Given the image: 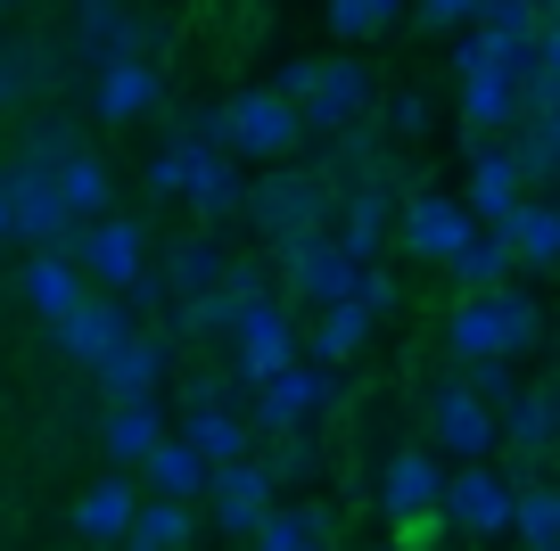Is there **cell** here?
I'll return each instance as SVG.
<instances>
[{
  "instance_id": "36",
  "label": "cell",
  "mask_w": 560,
  "mask_h": 551,
  "mask_svg": "<svg viewBox=\"0 0 560 551\" xmlns=\"http://www.w3.org/2000/svg\"><path fill=\"white\" fill-rule=\"evenodd\" d=\"M322 527H330V518H322L314 502H272V511L256 518V551H314Z\"/></svg>"
},
{
  "instance_id": "25",
  "label": "cell",
  "mask_w": 560,
  "mask_h": 551,
  "mask_svg": "<svg viewBox=\"0 0 560 551\" xmlns=\"http://www.w3.org/2000/svg\"><path fill=\"white\" fill-rule=\"evenodd\" d=\"M503 247H511V272H552L560 263V214L544 198H520L503 223Z\"/></svg>"
},
{
  "instance_id": "5",
  "label": "cell",
  "mask_w": 560,
  "mask_h": 551,
  "mask_svg": "<svg viewBox=\"0 0 560 551\" xmlns=\"http://www.w3.org/2000/svg\"><path fill=\"white\" fill-rule=\"evenodd\" d=\"M371 107H380V91H371L363 58H314V83H305V99H298L305 132L338 140V132H354V124H371Z\"/></svg>"
},
{
  "instance_id": "8",
  "label": "cell",
  "mask_w": 560,
  "mask_h": 551,
  "mask_svg": "<svg viewBox=\"0 0 560 551\" xmlns=\"http://www.w3.org/2000/svg\"><path fill=\"white\" fill-rule=\"evenodd\" d=\"M223 338H231V371H240L247 387H264L272 371H289V362H298V305L264 296V305H247Z\"/></svg>"
},
{
  "instance_id": "49",
  "label": "cell",
  "mask_w": 560,
  "mask_h": 551,
  "mask_svg": "<svg viewBox=\"0 0 560 551\" xmlns=\"http://www.w3.org/2000/svg\"><path fill=\"white\" fill-rule=\"evenodd\" d=\"M0 247H18V231H9V198H0Z\"/></svg>"
},
{
  "instance_id": "2",
  "label": "cell",
  "mask_w": 560,
  "mask_h": 551,
  "mask_svg": "<svg viewBox=\"0 0 560 551\" xmlns=\"http://www.w3.org/2000/svg\"><path fill=\"white\" fill-rule=\"evenodd\" d=\"M305 124L289 99H272V91H231L223 107H214V149L240 165V156H256V165H280V156H298Z\"/></svg>"
},
{
  "instance_id": "28",
  "label": "cell",
  "mask_w": 560,
  "mask_h": 551,
  "mask_svg": "<svg viewBox=\"0 0 560 551\" xmlns=\"http://www.w3.org/2000/svg\"><path fill=\"white\" fill-rule=\"evenodd\" d=\"M158 436H165V412H158V403H107V420H100V453H107L116 469H140Z\"/></svg>"
},
{
  "instance_id": "50",
  "label": "cell",
  "mask_w": 560,
  "mask_h": 551,
  "mask_svg": "<svg viewBox=\"0 0 560 551\" xmlns=\"http://www.w3.org/2000/svg\"><path fill=\"white\" fill-rule=\"evenodd\" d=\"M371 551H404V543H371Z\"/></svg>"
},
{
  "instance_id": "19",
  "label": "cell",
  "mask_w": 560,
  "mask_h": 551,
  "mask_svg": "<svg viewBox=\"0 0 560 551\" xmlns=\"http://www.w3.org/2000/svg\"><path fill=\"white\" fill-rule=\"evenodd\" d=\"M438 494H445V461H438L429 445H404V453H387V478H380V511H387V518L438 511Z\"/></svg>"
},
{
  "instance_id": "6",
  "label": "cell",
  "mask_w": 560,
  "mask_h": 551,
  "mask_svg": "<svg viewBox=\"0 0 560 551\" xmlns=\"http://www.w3.org/2000/svg\"><path fill=\"white\" fill-rule=\"evenodd\" d=\"M272 256H280V305H347V296H354V280H363V263H354V256H338V247H330V231H314V239H289V247H272Z\"/></svg>"
},
{
  "instance_id": "31",
  "label": "cell",
  "mask_w": 560,
  "mask_h": 551,
  "mask_svg": "<svg viewBox=\"0 0 560 551\" xmlns=\"http://www.w3.org/2000/svg\"><path fill=\"white\" fill-rule=\"evenodd\" d=\"M544 25H552V17H536L527 0H478V34H487V50L503 58V67H520V58L536 50Z\"/></svg>"
},
{
  "instance_id": "18",
  "label": "cell",
  "mask_w": 560,
  "mask_h": 551,
  "mask_svg": "<svg viewBox=\"0 0 560 551\" xmlns=\"http://www.w3.org/2000/svg\"><path fill=\"white\" fill-rule=\"evenodd\" d=\"M50 329H58V345H67V354H74V362L91 371V362H100V354H107L116 338H132L140 321L124 313V296H100V289H83V305H74L67 321H50Z\"/></svg>"
},
{
  "instance_id": "15",
  "label": "cell",
  "mask_w": 560,
  "mask_h": 551,
  "mask_svg": "<svg viewBox=\"0 0 560 551\" xmlns=\"http://www.w3.org/2000/svg\"><path fill=\"white\" fill-rule=\"evenodd\" d=\"M198 502H207V518H214L223 535H256V518H264V511L280 502V485L264 478V461L247 453V461L214 469V478H207V494H198Z\"/></svg>"
},
{
  "instance_id": "40",
  "label": "cell",
  "mask_w": 560,
  "mask_h": 551,
  "mask_svg": "<svg viewBox=\"0 0 560 551\" xmlns=\"http://www.w3.org/2000/svg\"><path fill=\"white\" fill-rule=\"evenodd\" d=\"M380 124H387V140H420V132H429V91H387Z\"/></svg>"
},
{
  "instance_id": "12",
  "label": "cell",
  "mask_w": 560,
  "mask_h": 551,
  "mask_svg": "<svg viewBox=\"0 0 560 551\" xmlns=\"http://www.w3.org/2000/svg\"><path fill=\"white\" fill-rule=\"evenodd\" d=\"M165 371H174V345L149 338V329H132V338H116L100 362H91V379H100L107 403H158Z\"/></svg>"
},
{
  "instance_id": "30",
  "label": "cell",
  "mask_w": 560,
  "mask_h": 551,
  "mask_svg": "<svg viewBox=\"0 0 560 551\" xmlns=\"http://www.w3.org/2000/svg\"><path fill=\"white\" fill-rule=\"evenodd\" d=\"M140 478H149V494H158V502H198L214 469L198 461L182 436H158V445H149V461H140Z\"/></svg>"
},
{
  "instance_id": "14",
  "label": "cell",
  "mask_w": 560,
  "mask_h": 551,
  "mask_svg": "<svg viewBox=\"0 0 560 551\" xmlns=\"http://www.w3.org/2000/svg\"><path fill=\"white\" fill-rule=\"evenodd\" d=\"M520 198H536V190L520 181L511 149H503V140H478V149H470V181H462V214H470L478 231H503Z\"/></svg>"
},
{
  "instance_id": "51",
  "label": "cell",
  "mask_w": 560,
  "mask_h": 551,
  "mask_svg": "<svg viewBox=\"0 0 560 551\" xmlns=\"http://www.w3.org/2000/svg\"><path fill=\"white\" fill-rule=\"evenodd\" d=\"M314 551H330V543H314Z\"/></svg>"
},
{
  "instance_id": "16",
  "label": "cell",
  "mask_w": 560,
  "mask_h": 551,
  "mask_svg": "<svg viewBox=\"0 0 560 551\" xmlns=\"http://www.w3.org/2000/svg\"><path fill=\"white\" fill-rule=\"evenodd\" d=\"M91 107H100V124H140L165 107V74L158 58H107L100 74H91Z\"/></svg>"
},
{
  "instance_id": "46",
  "label": "cell",
  "mask_w": 560,
  "mask_h": 551,
  "mask_svg": "<svg viewBox=\"0 0 560 551\" xmlns=\"http://www.w3.org/2000/svg\"><path fill=\"white\" fill-rule=\"evenodd\" d=\"M438 535H445V518H438V511L396 518V543H404V551H438Z\"/></svg>"
},
{
  "instance_id": "9",
  "label": "cell",
  "mask_w": 560,
  "mask_h": 551,
  "mask_svg": "<svg viewBox=\"0 0 560 551\" xmlns=\"http://www.w3.org/2000/svg\"><path fill=\"white\" fill-rule=\"evenodd\" d=\"M511 494H520V485H511L494 461L445 469L438 518H445V527H462V535H487V543H503V535H511Z\"/></svg>"
},
{
  "instance_id": "42",
  "label": "cell",
  "mask_w": 560,
  "mask_h": 551,
  "mask_svg": "<svg viewBox=\"0 0 560 551\" xmlns=\"http://www.w3.org/2000/svg\"><path fill=\"white\" fill-rule=\"evenodd\" d=\"M314 469H322V445H314V436H280V453H272V461H264V478H314Z\"/></svg>"
},
{
  "instance_id": "4",
  "label": "cell",
  "mask_w": 560,
  "mask_h": 551,
  "mask_svg": "<svg viewBox=\"0 0 560 551\" xmlns=\"http://www.w3.org/2000/svg\"><path fill=\"white\" fill-rule=\"evenodd\" d=\"M67 263L83 272V289H100V296H124L140 272H149V231H140L132 214H100V223H74V239H67Z\"/></svg>"
},
{
  "instance_id": "1",
  "label": "cell",
  "mask_w": 560,
  "mask_h": 551,
  "mask_svg": "<svg viewBox=\"0 0 560 551\" xmlns=\"http://www.w3.org/2000/svg\"><path fill=\"white\" fill-rule=\"evenodd\" d=\"M536 338H544V305L520 289V280L454 296V313H445V345H454L462 362H520Z\"/></svg>"
},
{
  "instance_id": "21",
  "label": "cell",
  "mask_w": 560,
  "mask_h": 551,
  "mask_svg": "<svg viewBox=\"0 0 560 551\" xmlns=\"http://www.w3.org/2000/svg\"><path fill=\"white\" fill-rule=\"evenodd\" d=\"M174 436H182L207 469H231V461H247V453H256V436H247V420L231 412V403H190V420H182Z\"/></svg>"
},
{
  "instance_id": "3",
  "label": "cell",
  "mask_w": 560,
  "mask_h": 551,
  "mask_svg": "<svg viewBox=\"0 0 560 551\" xmlns=\"http://www.w3.org/2000/svg\"><path fill=\"white\" fill-rule=\"evenodd\" d=\"M240 214H247L272 247L314 239V231H330V181H322V173H305V165H298V173H264V181H247Z\"/></svg>"
},
{
  "instance_id": "13",
  "label": "cell",
  "mask_w": 560,
  "mask_h": 551,
  "mask_svg": "<svg viewBox=\"0 0 560 551\" xmlns=\"http://www.w3.org/2000/svg\"><path fill=\"white\" fill-rule=\"evenodd\" d=\"M0 198H9L18 247H67L74 239V223H67V207H58V190H50L42 165H0Z\"/></svg>"
},
{
  "instance_id": "48",
  "label": "cell",
  "mask_w": 560,
  "mask_h": 551,
  "mask_svg": "<svg viewBox=\"0 0 560 551\" xmlns=\"http://www.w3.org/2000/svg\"><path fill=\"white\" fill-rule=\"evenodd\" d=\"M9 91H18V67H9V58H0V107H9Z\"/></svg>"
},
{
  "instance_id": "35",
  "label": "cell",
  "mask_w": 560,
  "mask_h": 551,
  "mask_svg": "<svg viewBox=\"0 0 560 551\" xmlns=\"http://www.w3.org/2000/svg\"><path fill=\"white\" fill-rule=\"evenodd\" d=\"M223 263H231L223 247H214L207 231H190V239L165 247V272H158V280H165V296H207L214 280H223Z\"/></svg>"
},
{
  "instance_id": "37",
  "label": "cell",
  "mask_w": 560,
  "mask_h": 551,
  "mask_svg": "<svg viewBox=\"0 0 560 551\" xmlns=\"http://www.w3.org/2000/svg\"><path fill=\"white\" fill-rule=\"evenodd\" d=\"M511 535H520L527 551H560V494L552 485L527 478L520 494H511Z\"/></svg>"
},
{
  "instance_id": "47",
  "label": "cell",
  "mask_w": 560,
  "mask_h": 551,
  "mask_svg": "<svg viewBox=\"0 0 560 551\" xmlns=\"http://www.w3.org/2000/svg\"><path fill=\"white\" fill-rule=\"evenodd\" d=\"M305 83H314V58H289V67H280V83H264V91L298 107V99H305Z\"/></svg>"
},
{
  "instance_id": "38",
  "label": "cell",
  "mask_w": 560,
  "mask_h": 551,
  "mask_svg": "<svg viewBox=\"0 0 560 551\" xmlns=\"http://www.w3.org/2000/svg\"><path fill=\"white\" fill-rule=\"evenodd\" d=\"M140 42H149V34L124 17L116 0H83V50H100V67H107V58H140Z\"/></svg>"
},
{
  "instance_id": "43",
  "label": "cell",
  "mask_w": 560,
  "mask_h": 551,
  "mask_svg": "<svg viewBox=\"0 0 560 551\" xmlns=\"http://www.w3.org/2000/svg\"><path fill=\"white\" fill-rule=\"evenodd\" d=\"M462 387H470V396L487 403V412H503V403L520 396V379H511V362H470V379H462Z\"/></svg>"
},
{
  "instance_id": "24",
  "label": "cell",
  "mask_w": 560,
  "mask_h": 551,
  "mask_svg": "<svg viewBox=\"0 0 560 551\" xmlns=\"http://www.w3.org/2000/svg\"><path fill=\"white\" fill-rule=\"evenodd\" d=\"M544 445H552V387H520V396L494 412V453L544 461Z\"/></svg>"
},
{
  "instance_id": "34",
  "label": "cell",
  "mask_w": 560,
  "mask_h": 551,
  "mask_svg": "<svg viewBox=\"0 0 560 551\" xmlns=\"http://www.w3.org/2000/svg\"><path fill=\"white\" fill-rule=\"evenodd\" d=\"M445 272H454V289H462V296L520 280V272H511V247H503V231H470V239H462L454 256H445Z\"/></svg>"
},
{
  "instance_id": "26",
  "label": "cell",
  "mask_w": 560,
  "mask_h": 551,
  "mask_svg": "<svg viewBox=\"0 0 560 551\" xmlns=\"http://www.w3.org/2000/svg\"><path fill=\"white\" fill-rule=\"evenodd\" d=\"M182 198H190L207 223H231V214H240V198H247V173L231 165L223 149H198V156H190V181H182Z\"/></svg>"
},
{
  "instance_id": "39",
  "label": "cell",
  "mask_w": 560,
  "mask_h": 551,
  "mask_svg": "<svg viewBox=\"0 0 560 551\" xmlns=\"http://www.w3.org/2000/svg\"><path fill=\"white\" fill-rule=\"evenodd\" d=\"M404 17V0H330V34L338 42H371Z\"/></svg>"
},
{
  "instance_id": "11",
  "label": "cell",
  "mask_w": 560,
  "mask_h": 551,
  "mask_svg": "<svg viewBox=\"0 0 560 551\" xmlns=\"http://www.w3.org/2000/svg\"><path fill=\"white\" fill-rule=\"evenodd\" d=\"M429 445H438L445 469H470V461H494V412L470 396L462 379H445L429 396Z\"/></svg>"
},
{
  "instance_id": "33",
  "label": "cell",
  "mask_w": 560,
  "mask_h": 551,
  "mask_svg": "<svg viewBox=\"0 0 560 551\" xmlns=\"http://www.w3.org/2000/svg\"><path fill=\"white\" fill-rule=\"evenodd\" d=\"M132 502H140L132 478H100L83 502H74V535H91V543H124V527H132Z\"/></svg>"
},
{
  "instance_id": "32",
  "label": "cell",
  "mask_w": 560,
  "mask_h": 551,
  "mask_svg": "<svg viewBox=\"0 0 560 551\" xmlns=\"http://www.w3.org/2000/svg\"><path fill=\"white\" fill-rule=\"evenodd\" d=\"M503 149H511V165H520V181L544 198V181L560 173V116H520L503 132Z\"/></svg>"
},
{
  "instance_id": "20",
  "label": "cell",
  "mask_w": 560,
  "mask_h": 551,
  "mask_svg": "<svg viewBox=\"0 0 560 551\" xmlns=\"http://www.w3.org/2000/svg\"><path fill=\"white\" fill-rule=\"evenodd\" d=\"M371 338H380V321H371L354 296L347 305H322L314 321H305V362H314V371H338V362H354Z\"/></svg>"
},
{
  "instance_id": "10",
  "label": "cell",
  "mask_w": 560,
  "mask_h": 551,
  "mask_svg": "<svg viewBox=\"0 0 560 551\" xmlns=\"http://www.w3.org/2000/svg\"><path fill=\"white\" fill-rule=\"evenodd\" d=\"M470 231H478V223L462 214V198L429 190V181H412V190L396 198V247H404V256H420V263H445Z\"/></svg>"
},
{
  "instance_id": "23",
  "label": "cell",
  "mask_w": 560,
  "mask_h": 551,
  "mask_svg": "<svg viewBox=\"0 0 560 551\" xmlns=\"http://www.w3.org/2000/svg\"><path fill=\"white\" fill-rule=\"evenodd\" d=\"M18 289H25V305H34L42 321H67V313L83 305V272L67 263V247H34L25 272H18Z\"/></svg>"
},
{
  "instance_id": "45",
  "label": "cell",
  "mask_w": 560,
  "mask_h": 551,
  "mask_svg": "<svg viewBox=\"0 0 560 551\" xmlns=\"http://www.w3.org/2000/svg\"><path fill=\"white\" fill-rule=\"evenodd\" d=\"M396 272H380V263H363V280H354V305L371 313V321H380V313H396Z\"/></svg>"
},
{
  "instance_id": "44",
  "label": "cell",
  "mask_w": 560,
  "mask_h": 551,
  "mask_svg": "<svg viewBox=\"0 0 560 551\" xmlns=\"http://www.w3.org/2000/svg\"><path fill=\"white\" fill-rule=\"evenodd\" d=\"M404 9H420L429 34H470L478 25V0H404Z\"/></svg>"
},
{
  "instance_id": "41",
  "label": "cell",
  "mask_w": 560,
  "mask_h": 551,
  "mask_svg": "<svg viewBox=\"0 0 560 551\" xmlns=\"http://www.w3.org/2000/svg\"><path fill=\"white\" fill-rule=\"evenodd\" d=\"M190 156H198V140H165V149L149 156V190H158V198H182V181H190Z\"/></svg>"
},
{
  "instance_id": "17",
  "label": "cell",
  "mask_w": 560,
  "mask_h": 551,
  "mask_svg": "<svg viewBox=\"0 0 560 551\" xmlns=\"http://www.w3.org/2000/svg\"><path fill=\"white\" fill-rule=\"evenodd\" d=\"M387 239H396V190H347V198H330V247H338V256L371 263Z\"/></svg>"
},
{
  "instance_id": "22",
  "label": "cell",
  "mask_w": 560,
  "mask_h": 551,
  "mask_svg": "<svg viewBox=\"0 0 560 551\" xmlns=\"http://www.w3.org/2000/svg\"><path fill=\"white\" fill-rule=\"evenodd\" d=\"M50 190H58V207H67V223H100V214H116V173H107L91 149H74L67 165H50Z\"/></svg>"
},
{
  "instance_id": "7",
  "label": "cell",
  "mask_w": 560,
  "mask_h": 551,
  "mask_svg": "<svg viewBox=\"0 0 560 551\" xmlns=\"http://www.w3.org/2000/svg\"><path fill=\"white\" fill-rule=\"evenodd\" d=\"M330 371H314V362H289V371H272V379L256 387V412H247V436H305L322 412H330Z\"/></svg>"
},
{
  "instance_id": "27",
  "label": "cell",
  "mask_w": 560,
  "mask_h": 551,
  "mask_svg": "<svg viewBox=\"0 0 560 551\" xmlns=\"http://www.w3.org/2000/svg\"><path fill=\"white\" fill-rule=\"evenodd\" d=\"M190 535H198V502L140 494L132 502V527H124V551H190Z\"/></svg>"
},
{
  "instance_id": "29",
  "label": "cell",
  "mask_w": 560,
  "mask_h": 551,
  "mask_svg": "<svg viewBox=\"0 0 560 551\" xmlns=\"http://www.w3.org/2000/svg\"><path fill=\"white\" fill-rule=\"evenodd\" d=\"M462 124H470L478 140H503L511 124H520V83H511L503 67L494 74H462Z\"/></svg>"
}]
</instances>
